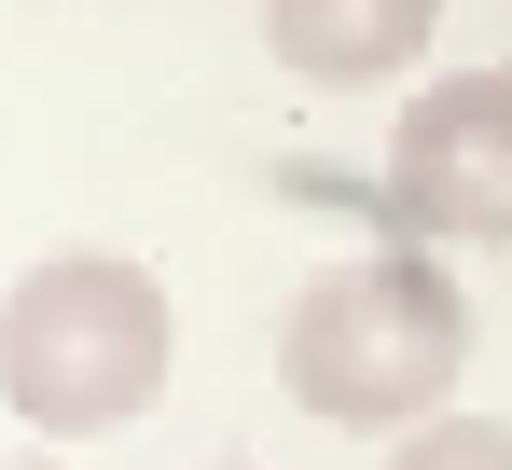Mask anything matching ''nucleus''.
<instances>
[{"label":"nucleus","mask_w":512,"mask_h":470,"mask_svg":"<svg viewBox=\"0 0 512 470\" xmlns=\"http://www.w3.org/2000/svg\"><path fill=\"white\" fill-rule=\"evenodd\" d=\"M263 42H277L291 83L360 97V83H402L443 42V0H263Z\"/></svg>","instance_id":"nucleus-4"},{"label":"nucleus","mask_w":512,"mask_h":470,"mask_svg":"<svg viewBox=\"0 0 512 470\" xmlns=\"http://www.w3.org/2000/svg\"><path fill=\"white\" fill-rule=\"evenodd\" d=\"M14 470H70V457H14Z\"/></svg>","instance_id":"nucleus-6"},{"label":"nucleus","mask_w":512,"mask_h":470,"mask_svg":"<svg viewBox=\"0 0 512 470\" xmlns=\"http://www.w3.org/2000/svg\"><path fill=\"white\" fill-rule=\"evenodd\" d=\"M222 470H250V457H222Z\"/></svg>","instance_id":"nucleus-7"},{"label":"nucleus","mask_w":512,"mask_h":470,"mask_svg":"<svg viewBox=\"0 0 512 470\" xmlns=\"http://www.w3.org/2000/svg\"><path fill=\"white\" fill-rule=\"evenodd\" d=\"M388 470H512V429L499 415H416V429H388Z\"/></svg>","instance_id":"nucleus-5"},{"label":"nucleus","mask_w":512,"mask_h":470,"mask_svg":"<svg viewBox=\"0 0 512 470\" xmlns=\"http://www.w3.org/2000/svg\"><path fill=\"white\" fill-rule=\"evenodd\" d=\"M167 360H180V318H167V277L139 249H42L0 291V401L42 443L139 429L167 401Z\"/></svg>","instance_id":"nucleus-2"},{"label":"nucleus","mask_w":512,"mask_h":470,"mask_svg":"<svg viewBox=\"0 0 512 470\" xmlns=\"http://www.w3.org/2000/svg\"><path fill=\"white\" fill-rule=\"evenodd\" d=\"M388 208L429 249H512V70H443L402 97Z\"/></svg>","instance_id":"nucleus-3"},{"label":"nucleus","mask_w":512,"mask_h":470,"mask_svg":"<svg viewBox=\"0 0 512 470\" xmlns=\"http://www.w3.org/2000/svg\"><path fill=\"white\" fill-rule=\"evenodd\" d=\"M471 374V291L429 235H388L333 277H305V305L277 332V388L305 401L319 429H416L443 415V388Z\"/></svg>","instance_id":"nucleus-1"}]
</instances>
